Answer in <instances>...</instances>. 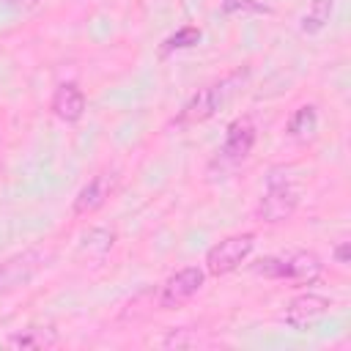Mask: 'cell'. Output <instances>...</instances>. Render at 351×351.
<instances>
[{
    "mask_svg": "<svg viewBox=\"0 0 351 351\" xmlns=\"http://www.w3.org/2000/svg\"><path fill=\"white\" fill-rule=\"evenodd\" d=\"M244 77H247V69H244V71H236V74H230V77H222L219 82H211V85L200 88V90L184 104V110L178 112L176 126H192V123H200V121L211 118V115L239 90V85L244 82Z\"/></svg>",
    "mask_w": 351,
    "mask_h": 351,
    "instance_id": "cell-1",
    "label": "cell"
},
{
    "mask_svg": "<svg viewBox=\"0 0 351 351\" xmlns=\"http://www.w3.org/2000/svg\"><path fill=\"white\" fill-rule=\"evenodd\" d=\"M321 269H324L321 258L307 250H296L285 255H266L258 263H252L255 274L274 277V280H293V282H313L318 280Z\"/></svg>",
    "mask_w": 351,
    "mask_h": 351,
    "instance_id": "cell-2",
    "label": "cell"
},
{
    "mask_svg": "<svg viewBox=\"0 0 351 351\" xmlns=\"http://www.w3.org/2000/svg\"><path fill=\"white\" fill-rule=\"evenodd\" d=\"M252 247H255V233H236V236H228V239L217 241L206 252V271L214 274V277L230 274L233 269H239L250 258Z\"/></svg>",
    "mask_w": 351,
    "mask_h": 351,
    "instance_id": "cell-3",
    "label": "cell"
},
{
    "mask_svg": "<svg viewBox=\"0 0 351 351\" xmlns=\"http://www.w3.org/2000/svg\"><path fill=\"white\" fill-rule=\"evenodd\" d=\"M49 261V252L41 247L33 250H22L16 255H11L8 261L0 263V291H14L27 285Z\"/></svg>",
    "mask_w": 351,
    "mask_h": 351,
    "instance_id": "cell-4",
    "label": "cell"
},
{
    "mask_svg": "<svg viewBox=\"0 0 351 351\" xmlns=\"http://www.w3.org/2000/svg\"><path fill=\"white\" fill-rule=\"evenodd\" d=\"M206 282V271L200 266H184L181 271L170 274L159 291V307L165 310H173V307H181L186 304Z\"/></svg>",
    "mask_w": 351,
    "mask_h": 351,
    "instance_id": "cell-5",
    "label": "cell"
},
{
    "mask_svg": "<svg viewBox=\"0 0 351 351\" xmlns=\"http://www.w3.org/2000/svg\"><path fill=\"white\" fill-rule=\"evenodd\" d=\"M296 203H299V192L288 184V178H282V181L271 178L269 181V192L263 195V200L255 208V217L261 222H282L285 217L293 214Z\"/></svg>",
    "mask_w": 351,
    "mask_h": 351,
    "instance_id": "cell-6",
    "label": "cell"
},
{
    "mask_svg": "<svg viewBox=\"0 0 351 351\" xmlns=\"http://www.w3.org/2000/svg\"><path fill=\"white\" fill-rule=\"evenodd\" d=\"M252 145H255V126H252V121L250 118H236L228 126V134H225L219 156L228 159V162H241V159L250 156Z\"/></svg>",
    "mask_w": 351,
    "mask_h": 351,
    "instance_id": "cell-7",
    "label": "cell"
},
{
    "mask_svg": "<svg viewBox=\"0 0 351 351\" xmlns=\"http://www.w3.org/2000/svg\"><path fill=\"white\" fill-rule=\"evenodd\" d=\"M112 186H115V178L101 173V176H93L74 197V214L80 217H88V214H96L112 195Z\"/></svg>",
    "mask_w": 351,
    "mask_h": 351,
    "instance_id": "cell-8",
    "label": "cell"
},
{
    "mask_svg": "<svg viewBox=\"0 0 351 351\" xmlns=\"http://www.w3.org/2000/svg\"><path fill=\"white\" fill-rule=\"evenodd\" d=\"M329 299L326 296H318V293H302L296 299H291V304L285 307V321L296 329H304L310 324H315L321 315L329 313Z\"/></svg>",
    "mask_w": 351,
    "mask_h": 351,
    "instance_id": "cell-9",
    "label": "cell"
},
{
    "mask_svg": "<svg viewBox=\"0 0 351 351\" xmlns=\"http://www.w3.org/2000/svg\"><path fill=\"white\" fill-rule=\"evenodd\" d=\"M52 112L66 121V123H74L82 118L85 112V93L74 85V82H63L55 88V96H52Z\"/></svg>",
    "mask_w": 351,
    "mask_h": 351,
    "instance_id": "cell-10",
    "label": "cell"
},
{
    "mask_svg": "<svg viewBox=\"0 0 351 351\" xmlns=\"http://www.w3.org/2000/svg\"><path fill=\"white\" fill-rule=\"evenodd\" d=\"M58 343V329L55 326H27V329H19L14 335L5 337V346L8 348H16V351H30V348H49Z\"/></svg>",
    "mask_w": 351,
    "mask_h": 351,
    "instance_id": "cell-11",
    "label": "cell"
},
{
    "mask_svg": "<svg viewBox=\"0 0 351 351\" xmlns=\"http://www.w3.org/2000/svg\"><path fill=\"white\" fill-rule=\"evenodd\" d=\"M318 129V112L313 104H302L293 110V115L288 118V134L296 140H310Z\"/></svg>",
    "mask_w": 351,
    "mask_h": 351,
    "instance_id": "cell-12",
    "label": "cell"
},
{
    "mask_svg": "<svg viewBox=\"0 0 351 351\" xmlns=\"http://www.w3.org/2000/svg\"><path fill=\"white\" fill-rule=\"evenodd\" d=\"M329 14H332V0H313L310 11L302 19V30L304 33H318L329 22Z\"/></svg>",
    "mask_w": 351,
    "mask_h": 351,
    "instance_id": "cell-13",
    "label": "cell"
},
{
    "mask_svg": "<svg viewBox=\"0 0 351 351\" xmlns=\"http://www.w3.org/2000/svg\"><path fill=\"white\" fill-rule=\"evenodd\" d=\"M197 41H200V30H197V27H192V25H186V27L176 30L170 38H165L162 52L167 55V52H173V49H186V47H195Z\"/></svg>",
    "mask_w": 351,
    "mask_h": 351,
    "instance_id": "cell-14",
    "label": "cell"
},
{
    "mask_svg": "<svg viewBox=\"0 0 351 351\" xmlns=\"http://www.w3.org/2000/svg\"><path fill=\"white\" fill-rule=\"evenodd\" d=\"M271 8L258 0H222L225 16H250V14H269Z\"/></svg>",
    "mask_w": 351,
    "mask_h": 351,
    "instance_id": "cell-15",
    "label": "cell"
},
{
    "mask_svg": "<svg viewBox=\"0 0 351 351\" xmlns=\"http://www.w3.org/2000/svg\"><path fill=\"white\" fill-rule=\"evenodd\" d=\"M112 241H115V233L112 230H107V228H93V230H88L85 236H82V250H90V252H107L110 247H112Z\"/></svg>",
    "mask_w": 351,
    "mask_h": 351,
    "instance_id": "cell-16",
    "label": "cell"
},
{
    "mask_svg": "<svg viewBox=\"0 0 351 351\" xmlns=\"http://www.w3.org/2000/svg\"><path fill=\"white\" fill-rule=\"evenodd\" d=\"M0 3L8 5V8H16V11H27V8L36 5V0H0Z\"/></svg>",
    "mask_w": 351,
    "mask_h": 351,
    "instance_id": "cell-17",
    "label": "cell"
},
{
    "mask_svg": "<svg viewBox=\"0 0 351 351\" xmlns=\"http://www.w3.org/2000/svg\"><path fill=\"white\" fill-rule=\"evenodd\" d=\"M335 258H337V263H348V241H343V244L335 250Z\"/></svg>",
    "mask_w": 351,
    "mask_h": 351,
    "instance_id": "cell-18",
    "label": "cell"
}]
</instances>
